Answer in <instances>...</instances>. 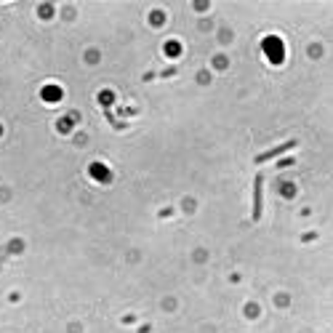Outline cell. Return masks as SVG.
Masks as SVG:
<instances>
[{
	"instance_id": "1",
	"label": "cell",
	"mask_w": 333,
	"mask_h": 333,
	"mask_svg": "<svg viewBox=\"0 0 333 333\" xmlns=\"http://www.w3.org/2000/svg\"><path fill=\"white\" fill-rule=\"evenodd\" d=\"M261 176H256V187H253V219L261 216Z\"/></svg>"
},
{
	"instance_id": "2",
	"label": "cell",
	"mask_w": 333,
	"mask_h": 333,
	"mask_svg": "<svg viewBox=\"0 0 333 333\" xmlns=\"http://www.w3.org/2000/svg\"><path fill=\"white\" fill-rule=\"evenodd\" d=\"M291 147H296V142H288V144H280V147H275V149H269L267 155H259L256 160L259 163H264V160H269V157H275V155H283L285 149H291Z\"/></svg>"
}]
</instances>
